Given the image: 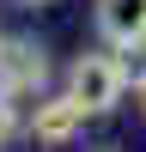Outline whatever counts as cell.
I'll return each instance as SVG.
<instances>
[{
	"instance_id": "cell-4",
	"label": "cell",
	"mask_w": 146,
	"mask_h": 152,
	"mask_svg": "<svg viewBox=\"0 0 146 152\" xmlns=\"http://www.w3.org/2000/svg\"><path fill=\"white\" fill-rule=\"evenodd\" d=\"M97 37L116 55H140L146 49V0H97Z\"/></svg>"
},
{
	"instance_id": "cell-6",
	"label": "cell",
	"mask_w": 146,
	"mask_h": 152,
	"mask_svg": "<svg viewBox=\"0 0 146 152\" xmlns=\"http://www.w3.org/2000/svg\"><path fill=\"white\" fill-rule=\"evenodd\" d=\"M134 97H140V110H146V73H140V79H134Z\"/></svg>"
},
{
	"instance_id": "cell-7",
	"label": "cell",
	"mask_w": 146,
	"mask_h": 152,
	"mask_svg": "<svg viewBox=\"0 0 146 152\" xmlns=\"http://www.w3.org/2000/svg\"><path fill=\"white\" fill-rule=\"evenodd\" d=\"M24 6H49V0H24Z\"/></svg>"
},
{
	"instance_id": "cell-2",
	"label": "cell",
	"mask_w": 146,
	"mask_h": 152,
	"mask_svg": "<svg viewBox=\"0 0 146 152\" xmlns=\"http://www.w3.org/2000/svg\"><path fill=\"white\" fill-rule=\"evenodd\" d=\"M0 91L12 104L49 91V55H43V43H31V37H6L0 43Z\"/></svg>"
},
{
	"instance_id": "cell-5",
	"label": "cell",
	"mask_w": 146,
	"mask_h": 152,
	"mask_svg": "<svg viewBox=\"0 0 146 152\" xmlns=\"http://www.w3.org/2000/svg\"><path fill=\"white\" fill-rule=\"evenodd\" d=\"M12 134H24V116H18V104H12L6 91H0V146H6Z\"/></svg>"
},
{
	"instance_id": "cell-8",
	"label": "cell",
	"mask_w": 146,
	"mask_h": 152,
	"mask_svg": "<svg viewBox=\"0 0 146 152\" xmlns=\"http://www.w3.org/2000/svg\"><path fill=\"white\" fill-rule=\"evenodd\" d=\"M0 43H6V37H0Z\"/></svg>"
},
{
	"instance_id": "cell-1",
	"label": "cell",
	"mask_w": 146,
	"mask_h": 152,
	"mask_svg": "<svg viewBox=\"0 0 146 152\" xmlns=\"http://www.w3.org/2000/svg\"><path fill=\"white\" fill-rule=\"evenodd\" d=\"M128 85H134V73H128V61H122L116 49H85L67 67V97L85 116H110V110L128 97Z\"/></svg>"
},
{
	"instance_id": "cell-3",
	"label": "cell",
	"mask_w": 146,
	"mask_h": 152,
	"mask_svg": "<svg viewBox=\"0 0 146 152\" xmlns=\"http://www.w3.org/2000/svg\"><path fill=\"white\" fill-rule=\"evenodd\" d=\"M85 110L73 104L67 91H55V97H36V110H31V122H24V134H31L36 146H73L85 134Z\"/></svg>"
}]
</instances>
